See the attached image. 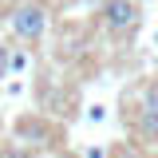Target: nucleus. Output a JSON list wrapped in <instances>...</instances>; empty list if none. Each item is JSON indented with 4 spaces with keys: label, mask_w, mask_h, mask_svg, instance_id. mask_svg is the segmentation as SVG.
<instances>
[{
    "label": "nucleus",
    "mask_w": 158,
    "mask_h": 158,
    "mask_svg": "<svg viewBox=\"0 0 158 158\" xmlns=\"http://www.w3.org/2000/svg\"><path fill=\"white\" fill-rule=\"evenodd\" d=\"M59 158H75V154H59Z\"/></svg>",
    "instance_id": "0eeeda50"
},
{
    "label": "nucleus",
    "mask_w": 158,
    "mask_h": 158,
    "mask_svg": "<svg viewBox=\"0 0 158 158\" xmlns=\"http://www.w3.org/2000/svg\"><path fill=\"white\" fill-rule=\"evenodd\" d=\"M8 28L16 32V40L24 44H36L48 32V4L44 0H16L12 12H8Z\"/></svg>",
    "instance_id": "f257e3e1"
},
{
    "label": "nucleus",
    "mask_w": 158,
    "mask_h": 158,
    "mask_svg": "<svg viewBox=\"0 0 158 158\" xmlns=\"http://www.w3.org/2000/svg\"><path fill=\"white\" fill-rule=\"evenodd\" d=\"M135 4H138V8H142V4H150V0H135Z\"/></svg>",
    "instance_id": "423d86ee"
},
{
    "label": "nucleus",
    "mask_w": 158,
    "mask_h": 158,
    "mask_svg": "<svg viewBox=\"0 0 158 158\" xmlns=\"http://www.w3.org/2000/svg\"><path fill=\"white\" fill-rule=\"evenodd\" d=\"M8 59H12V52H8V44H0V79L8 75Z\"/></svg>",
    "instance_id": "20e7f679"
},
{
    "label": "nucleus",
    "mask_w": 158,
    "mask_h": 158,
    "mask_svg": "<svg viewBox=\"0 0 158 158\" xmlns=\"http://www.w3.org/2000/svg\"><path fill=\"white\" fill-rule=\"evenodd\" d=\"M24 63H28V56H24V52H12V59H8V71H20Z\"/></svg>",
    "instance_id": "39448f33"
},
{
    "label": "nucleus",
    "mask_w": 158,
    "mask_h": 158,
    "mask_svg": "<svg viewBox=\"0 0 158 158\" xmlns=\"http://www.w3.org/2000/svg\"><path fill=\"white\" fill-rule=\"evenodd\" d=\"M135 135L146 146H158V79L142 87L138 99V115H135Z\"/></svg>",
    "instance_id": "f03ea898"
},
{
    "label": "nucleus",
    "mask_w": 158,
    "mask_h": 158,
    "mask_svg": "<svg viewBox=\"0 0 158 158\" xmlns=\"http://www.w3.org/2000/svg\"><path fill=\"white\" fill-rule=\"evenodd\" d=\"M103 28L111 32V36H127V32H135L138 20H142V8H138L135 0H103Z\"/></svg>",
    "instance_id": "7ed1b4c3"
},
{
    "label": "nucleus",
    "mask_w": 158,
    "mask_h": 158,
    "mask_svg": "<svg viewBox=\"0 0 158 158\" xmlns=\"http://www.w3.org/2000/svg\"><path fill=\"white\" fill-rule=\"evenodd\" d=\"M154 158H158V154H154Z\"/></svg>",
    "instance_id": "6e6552de"
}]
</instances>
